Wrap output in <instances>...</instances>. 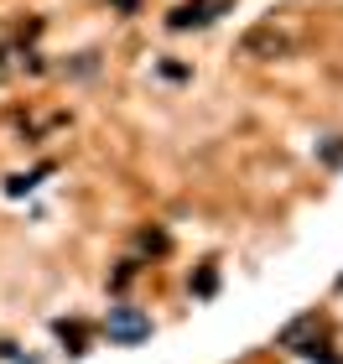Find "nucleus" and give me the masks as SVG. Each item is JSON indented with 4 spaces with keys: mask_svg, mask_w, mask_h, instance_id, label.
<instances>
[{
    "mask_svg": "<svg viewBox=\"0 0 343 364\" xmlns=\"http://www.w3.org/2000/svg\"><path fill=\"white\" fill-rule=\"evenodd\" d=\"M239 53H244V58H260V53H271V58H276V53H286V37L276 31V21H260L250 37L239 42Z\"/></svg>",
    "mask_w": 343,
    "mask_h": 364,
    "instance_id": "obj_1",
    "label": "nucleus"
},
{
    "mask_svg": "<svg viewBox=\"0 0 343 364\" xmlns=\"http://www.w3.org/2000/svg\"><path fill=\"white\" fill-rule=\"evenodd\" d=\"M104 328H109V338L136 343V338H146V333H151V318H141V312H125V307H114Z\"/></svg>",
    "mask_w": 343,
    "mask_h": 364,
    "instance_id": "obj_2",
    "label": "nucleus"
},
{
    "mask_svg": "<svg viewBox=\"0 0 343 364\" xmlns=\"http://www.w3.org/2000/svg\"><path fill=\"white\" fill-rule=\"evenodd\" d=\"M203 21H208V6H203V0H187V6L172 11V26H177V31H183V26H203Z\"/></svg>",
    "mask_w": 343,
    "mask_h": 364,
    "instance_id": "obj_3",
    "label": "nucleus"
},
{
    "mask_svg": "<svg viewBox=\"0 0 343 364\" xmlns=\"http://www.w3.org/2000/svg\"><path fill=\"white\" fill-rule=\"evenodd\" d=\"M192 287H198V291L208 296V291H214V287H219V276H214V271H208V266H203V271H198V281H192Z\"/></svg>",
    "mask_w": 343,
    "mask_h": 364,
    "instance_id": "obj_4",
    "label": "nucleus"
},
{
    "mask_svg": "<svg viewBox=\"0 0 343 364\" xmlns=\"http://www.w3.org/2000/svg\"><path fill=\"white\" fill-rule=\"evenodd\" d=\"M114 6H120V11H136V6H141V0H114Z\"/></svg>",
    "mask_w": 343,
    "mask_h": 364,
    "instance_id": "obj_5",
    "label": "nucleus"
}]
</instances>
